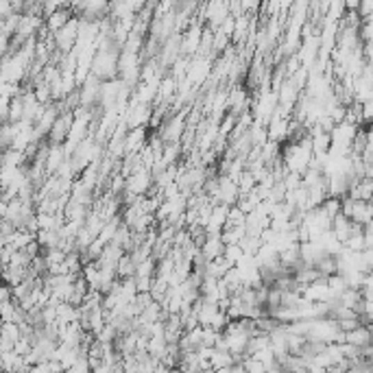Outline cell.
I'll list each match as a JSON object with an SVG mask.
<instances>
[{
  "label": "cell",
  "mask_w": 373,
  "mask_h": 373,
  "mask_svg": "<svg viewBox=\"0 0 373 373\" xmlns=\"http://www.w3.org/2000/svg\"><path fill=\"white\" fill-rule=\"evenodd\" d=\"M0 284H5V282H3V275H0Z\"/></svg>",
  "instance_id": "5b68a950"
},
{
  "label": "cell",
  "mask_w": 373,
  "mask_h": 373,
  "mask_svg": "<svg viewBox=\"0 0 373 373\" xmlns=\"http://www.w3.org/2000/svg\"><path fill=\"white\" fill-rule=\"evenodd\" d=\"M230 15V9H227V0H209V5L205 7V20L212 26V31H216L223 20Z\"/></svg>",
  "instance_id": "6da1fadb"
},
{
  "label": "cell",
  "mask_w": 373,
  "mask_h": 373,
  "mask_svg": "<svg viewBox=\"0 0 373 373\" xmlns=\"http://www.w3.org/2000/svg\"><path fill=\"white\" fill-rule=\"evenodd\" d=\"M223 249H225V242L221 240V234L219 236H207L203 240V245L199 247V251L205 260H214V257L223 255Z\"/></svg>",
  "instance_id": "3957f363"
},
{
  "label": "cell",
  "mask_w": 373,
  "mask_h": 373,
  "mask_svg": "<svg viewBox=\"0 0 373 373\" xmlns=\"http://www.w3.org/2000/svg\"><path fill=\"white\" fill-rule=\"evenodd\" d=\"M72 15H74L72 7H63V9H55L51 13H46L44 15V29L48 31V33H55L57 29H61L72 18Z\"/></svg>",
  "instance_id": "7a4b0ae2"
},
{
  "label": "cell",
  "mask_w": 373,
  "mask_h": 373,
  "mask_svg": "<svg viewBox=\"0 0 373 373\" xmlns=\"http://www.w3.org/2000/svg\"><path fill=\"white\" fill-rule=\"evenodd\" d=\"M136 262H134V257L129 255L127 251L118 257V262H116V275L120 280H125V278H132V275L136 273Z\"/></svg>",
  "instance_id": "277c9868"
}]
</instances>
